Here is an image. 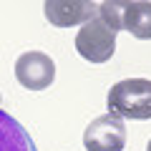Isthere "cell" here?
<instances>
[{"label": "cell", "mask_w": 151, "mask_h": 151, "mask_svg": "<svg viewBox=\"0 0 151 151\" xmlns=\"http://www.w3.org/2000/svg\"><path fill=\"white\" fill-rule=\"evenodd\" d=\"M108 113L121 121H146L151 119V81L149 78H126L113 83L106 96Z\"/></svg>", "instance_id": "cell-1"}, {"label": "cell", "mask_w": 151, "mask_h": 151, "mask_svg": "<svg viewBox=\"0 0 151 151\" xmlns=\"http://www.w3.org/2000/svg\"><path fill=\"white\" fill-rule=\"evenodd\" d=\"M76 50L88 63H106L116 53V33L106 25L98 15L83 23L76 35Z\"/></svg>", "instance_id": "cell-2"}, {"label": "cell", "mask_w": 151, "mask_h": 151, "mask_svg": "<svg viewBox=\"0 0 151 151\" xmlns=\"http://www.w3.org/2000/svg\"><path fill=\"white\" fill-rule=\"evenodd\" d=\"M15 78L28 91H45L55 81V63L43 50H25L15 60Z\"/></svg>", "instance_id": "cell-3"}, {"label": "cell", "mask_w": 151, "mask_h": 151, "mask_svg": "<svg viewBox=\"0 0 151 151\" xmlns=\"http://www.w3.org/2000/svg\"><path fill=\"white\" fill-rule=\"evenodd\" d=\"M83 146H86V151H124L126 124L113 113H103L86 126Z\"/></svg>", "instance_id": "cell-4"}, {"label": "cell", "mask_w": 151, "mask_h": 151, "mask_svg": "<svg viewBox=\"0 0 151 151\" xmlns=\"http://www.w3.org/2000/svg\"><path fill=\"white\" fill-rule=\"evenodd\" d=\"M98 5L91 0H45L43 13L50 25L55 28H73L83 25L96 15Z\"/></svg>", "instance_id": "cell-5"}, {"label": "cell", "mask_w": 151, "mask_h": 151, "mask_svg": "<svg viewBox=\"0 0 151 151\" xmlns=\"http://www.w3.org/2000/svg\"><path fill=\"white\" fill-rule=\"evenodd\" d=\"M0 151H38L25 126L3 108H0Z\"/></svg>", "instance_id": "cell-6"}, {"label": "cell", "mask_w": 151, "mask_h": 151, "mask_svg": "<svg viewBox=\"0 0 151 151\" xmlns=\"http://www.w3.org/2000/svg\"><path fill=\"white\" fill-rule=\"evenodd\" d=\"M121 25L139 40H151V3H144V0L124 3Z\"/></svg>", "instance_id": "cell-7"}, {"label": "cell", "mask_w": 151, "mask_h": 151, "mask_svg": "<svg viewBox=\"0 0 151 151\" xmlns=\"http://www.w3.org/2000/svg\"><path fill=\"white\" fill-rule=\"evenodd\" d=\"M121 13H124V3H119V0H106V3L98 5L96 15L119 35V30H124V25H121Z\"/></svg>", "instance_id": "cell-8"}, {"label": "cell", "mask_w": 151, "mask_h": 151, "mask_svg": "<svg viewBox=\"0 0 151 151\" xmlns=\"http://www.w3.org/2000/svg\"><path fill=\"white\" fill-rule=\"evenodd\" d=\"M146 151H151V141H149V144H146Z\"/></svg>", "instance_id": "cell-9"}, {"label": "cell", "mask_w": 151, "mask_h": 151, "mask_svg": "<svg viewBox=\"0 0 151 151\" xmlns=\"http://www.w3.org/2000/svg\"><path fill=\"white\" fill-rule=\"evenodd\" d=\"M0 101H3V96H0Z\"/></svg>", "instance_id": "cell-10"}]
</instances>
